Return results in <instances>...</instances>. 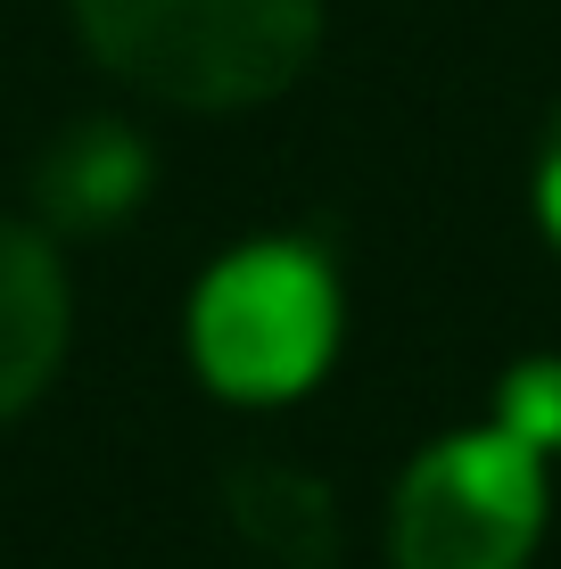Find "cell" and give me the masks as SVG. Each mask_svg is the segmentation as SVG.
Returning a JSON list of instances; mask_svg holds the SVG:
<instances>
[{"label":"cell","mask_w":561,"mask_h":569,"mask_svg":"<svg viewBox=\"0 0 561 569\" xmlns=\"http://www.w3.org/2000/svg\"><path fill=\"white\" fill-rule=\"evenodd\" d=\"M74 33L132 91L223 116L314 67L322 0H74Z\"/></svg>","instance_id":"cell-1"},{"label":"cell","mask_w":561,"mask_h":569,"mask_svg":"<svg viewBox=\"0 0 561 569\" xmlns=\"http://www.w3.org/2000/svg\"><path fill=\"white\" fill-rule=\"evenodd\" d=\"M331 347H339V281L305 248L257 240L199 281L190 356L216 397L281 405L331 363Z\"/></svg>","instance_id":"cell-2"},{"label":"cell","mask_w":561,"mask_h":569,"mask_svg":"<svg viewBox=\"0 0 561 569\" xmlns=\"http://www.w3.org/2000/svg\"><path fill=\"white\" fill-rule=\"evenodd\" d=\"M545 537V455L512 429L438 438L397 479V569H520Z\"/></svg>","instance_id":"cell-3"},{"label":"cell","mask_w":561,"mask_h":569,"mask_svg":"<svg viewBox=\"0 0 561 569\" xmlns=\"http://www.w3.org/2000/svg\"><path fill=\"white\" fill-rule=\"evenodd\" d=\"M67 322L74 306L50 231L0 214V421H17L50 388L58 356H67Z\"/></svg>","instance_id":"cell-4"},{"label":"cell","mask_w":561,"mask_h":569,"mask_svg":"<svg viewBox=\"0 0 561 569\" xmlns=\"http://www.w3.org/2000/svg\"><path fill=\"white\" fill-rule=\"evenodd\" d=\"M149 190V149L124 124H74L42 157V207L58 223H108Z\"/></svg>","instance_id":"cell-5"},{"label":"cell","mask_w":561,"mask_h":569,"mask_svg":"<svg viewBox=\"0 0 561 569\" xmlns=\"http://www.w3.org/2000/svg\"><path fill=\"white\" fill-rule=\"evenodd\" d=\"M231 520L281 569H322L331 561V496H322L314 479H298V470H273V462L231 470Z\"/></svg>","instance_id":"cell-6"},{"label":"cell","mask_w":561,"mask_h":569,"mask_svg":"<svg viewBox=\"0 0 561 569\" xmlns=\"http://www.w3.org/2000/svg\"><path fill=\"white\" fill-rule=\"evenodd\" d=\"M537 223H545V240L561 248V108L545 124V149H537Z\"/></svg>","instance_id":"cell-7"}]
</instances>
